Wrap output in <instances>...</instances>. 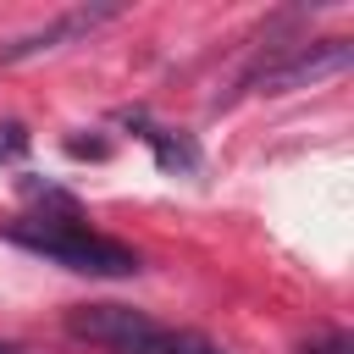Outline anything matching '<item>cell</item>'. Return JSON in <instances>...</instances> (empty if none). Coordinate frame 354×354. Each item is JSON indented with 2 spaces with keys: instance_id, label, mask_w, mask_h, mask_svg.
Segmentation results:
<instances>
[{
  "instance_id": "cell-1",
  "label": "cell",
  "mask_w": 354,
  "mask_h": 354,
  "mask_svg": "<svg viewBox=\"0 0 354 354\" xmlns=\"http://www.w3.org/2000/svg\"><path fill=\"white\" fill-rule=\"evenodd\" d=\"M11 243L66 266V271H83V277H133L138 271V249H127L122 238H105L94 227H83L72 210L66 216H33V221H17L11 227Z\"/></svg>"
},
{
  "instance_id": "cell-2",
  "label": "cell",
  "mask_w": 354,
  "mask_h": 354,
  "mask_svg": "<svg viewBox=\"0 0 354 354\" xmlns=\"http://www.w3.org/2000/svg\"><path fill=\"white\" fill-rule=\"evenodd\" d=\"M66 332L94 348H111V354H171V337H177L133 304H72Z\"/></svg>"
},
{
  "instance_id": "cell-3",
  "label": "cell",
  "mask_w": 354,
  "mask_h": 354,
  "mask_svg": "<svg viewBox=\"0 0 354 354\" xmlns=\"http://www.w3.org/2000/svg\"><path fill=\"white\" fill-rule=\"evenodd\" d=\"M348 61H354V50H348V39H321V44H299L293 55H282L277 66H260L249 83L260 88V94H288V88H315L321 77H337V72H348Z\"/></svg>"
},
{
  "instance_id": "cell-4",
  "label": "cell",
  "mask_w": 354,
  "mask_h": 354,
  "mask_svg": "<svg viewBox=\"0 0 354 354\" xmlns=\"http://www.w3.org/2000/svg\"><path fill=\"white\" fill-rule=\"evenodd\" d=\"M116 17H122L116 6H77V11H61L55 22H44V28H33V33L11 39V44H0V61L11 66V61H28V55H44V50H61V44H72V39H88L94 28H105V22H116Z\"/></svg>"
},
{
  "instance_id": "cell-5",
  "label": "cell",
  "mask_w": 354,
  "mask_h": 354,
  "mask_svg": "<svg viewBox=\"0 0 354 354\" xmlns=\"http://www.w3.org/2000/svg\"><path fill=\"white\" fill-rule=\"evenodd\" d=\"M28 149V127L22 122H0V160H17Z\"/></svg>"
},
{
  "instance_id": "cell-6",
  "label": "cell",
  "mask_w": 354,
  "mask_h": 354,
  "mask_svg": "<svg viewBox=\"0 0 354 354\" xmlns=\"http://www.w3.org/2000/svg\"><path fill=\"white\" fill-rule=\"evenodd\" d=\"M171 354H216V348L199 343V337H188V332H177V337H171Z\"/></svg>"
},
{
  "instance_id": "cell-7",
  "label": "cell",
  "mask_w": 354,
  "mask_h": 354,
  "mask_svg": "<svg viewBox=\"0 0 354 354\" xmlns=\"http://www.w3.org/2000/svg\"><path fill=\"white\" fill-rule=\"evenodd\" d=\"M310 354H348V337H343V332H332V337H326V343H315Z\"/></svg>"
},
{
  "instance_id": "cell-8",
  "label": "cell",
  "mask_w": 354,
  "mask_h": 354,
  "mask_svg": "<svg viewBox=\"0 0 354 354\" xmlns=\"http://www.w3.org/2000/svg\"><path fill=\"white\" fill-rule=\"evenodd\" d=\"M0 354H28V348L22 343H0Z\"/></svg>"
}]
</instances>
